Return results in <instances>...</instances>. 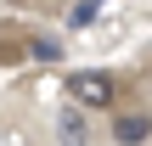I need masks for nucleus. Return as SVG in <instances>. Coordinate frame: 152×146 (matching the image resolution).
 Masks as SVG:
<instances>
[{
    "label": "nucleus",
    "mask_w": 152,
    "mask_h": 146,
    "mask_svg": "<svg viewBox=\"0 0 152 146\" xmlns=\"http://www.w3.org/2000/svg\"><path fill=\"white\" fill-rule=\"evenodd\" d=\"M68 101H73V107H96V113H107V107L118 101V79L102 73V68L68 73Z\"/></svg>",
    "instance_id": "nucleus-1"
},
{
    "label": "nucleus",
    "mask_w": 152,
    "mask_h": 146,
    "mask_svg": "<svg viewBox=\"0 0 152 146\" xmlns=\"http://www.w3.org/2000/svg\"><path fill=\"white\" fill-rule=\"evenodd\" d=\"M56 146H90V118L85 107H56Z\"/></svg>",
    "instance_id": "nucleus-2"
},
{
    "label": "nucleus",
    "mask_w": 152,
    "mask_h": 146,
    "mask_svg": "<svg viewBox=\"0 0 152 146\" xmlns=\"http://www.w3.org/2000/svg\"><path fill=\"white\" fill-rule=\"evenodd\" d=\"M113 141L118 146H147L152 141V113H113Z\"/></svg>",
    "instance_id": "nucleus-3"
},
{
    "label": "nucleus",
    "mask_w": 152,
    "mask_h": 146,
    "mask_svg": "<svg viewBox=\"0 0 152 146\" xmlns=\"http://www.w3.org/2000/svg\"><path fill=\"white\" fill-rule=\"evenodd\" d=\"M28 51H34L39 62H56V56H62V39H45V34H34V39H28Z\"/></svg>",
    "instance_id": "nucleus-4"
},
{
    "label": "nucleus",
    "mask_w": 152,
    "mask_h": 146,
    "mask_svg": "<svg viewBox=\"0 0 152 146\" xmlns=\"http://www.w3.org/2000/svg\"><path fill=\"white\" fill-rule=\"evenodd\" d=\"M90 17H102V0H79V6H73V17H68V23H73V28H85V23H90Z\"/></svg>",
    "instance_id": "nucleus-5"
}]
</instances>
